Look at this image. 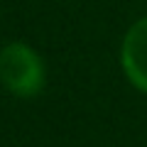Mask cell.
Masks as SVG:
<instances>
[{"label": "cell", "mask_w": 147, "mask_h": 147, "mask_svg": "<svg viewBox=\"0 0 147 147\" xmlns=\"http://www.w3.org/2000/svg\"><path fill=\"white\" fill-rule=\"evenodd\" d=\"M0 84L15 98H34L44 91V59L25 42H7L0 47Z\"/></svg>", "instance_id": "obj_1"}, {"label": "cell", "mask_w": 147, "mask_h": 147, "mask_svg": "<svg viewBox=\"0 0 147 147\" xmlns=\"http://www.w3.org/2000/svg\"><path fill=\"white\" fill-rule=\"evenodd\" d=\"M120 64L127 81L147 93V15L127 27L120 44Z\"/></svg>", "instance_id": "obj_2"}]
</instances>
